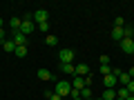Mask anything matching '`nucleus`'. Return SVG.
Listing matches in <instances>:
<instances>
[{"label":"nucleus","instance_id":"nucleus-3","mask_svg":"<svg viewBox=\"0 0 134 100\" xmlns=\"http://www.w3.org/2000/svg\"><path fill=\"white\" fill-rule=\"evenodd\" d=\"M58 58H60V62H74V58H76V53H74V49H60L58 51Z\"/></svg>","mask_w":134,"mask_h":100},{"label":"nucleus","instance_id":"nucleus-28","mask_svg":"<svg viewBox=\"0 0 134 100\" xmlns=\"http://www.w3.org/2000/svg\"><path fill=\"white\" fill-rule=\"evenodd\" d=\"M100 65H110V58H107V56H100Z\"/></svg>","mask_w":134,"mask_h":100},{"label":"nucleus","instance_id":"nucleus-29","mask_svg":"<svg viewBox=\"0 0 134 100\" xmlns=\"http://www.w3.org/2000/svg\"><path fill=\"white\" fill-rule=\"evenodd\" d=\"M127 76H130V78H132V80H134V67H132V69H130V71H127Z\"/></svg>","mask_w":134,"mask_h":100},{"label":"nucleus","instance_id":"nucleus-16","mask_svg":"<svg viewBox=\"0 0 134 100\" xmlns=\"http://www.w3.org/2000/svg\"><path fill=\"white\" fill-rule=\"evenodd\" d=\"M11 31H20V24H23V18H11Z\"/></svg>","mask_w":134,"mask_h":100},{"label":"nucleus","instance_id":"nucleus-20","mask_svg":"<svg viewBox=\"0 0 134 100\" xmlns=\"http://www.w3.org/2000/svg\"><path fill=\"white\" fill-rule=\"evenodd\" d=\"M16 56H18V58H25V56H27V47H16Z\"/></svg>","mask_w":134,"mask_h":100},{"label":"nucleus","instance_id":"nucleus-34","mask_svg":"<svg viewBox=\"0 0 134 100\" xmlns=\"http://www.w3.org/2000/svg\"><path fill=\"white\" fill-rule=\"evenodd\" d=\"M87 100H94V98H87Z\"/></svg>","mask_w":134,"mask_h":100},{"label":"nucleus","instance_id":"nucleus-33","mask_svg":"<svg viewBox=\"0 0 134 100\" xmlns=\"http://www.w3.org/2000/svg\"><path fill=\"white\" fill-rule=\"evenodd\" d=\"M94 100H103V98H94Z\"/></svg>","mask_w":134,"mask_h":100},{"label":"nucleus","instance_id":"nucleus-32","mask_svg":"<svg viewBox=\"0 0 134 100\" xmlns=\"http://www.w3.org/2000/svg\"><path fill=\"white\" fill-rule=\"evenodd\" d=\"M72 100H83V98H72Z\"/></svg>","mask_w":134,"mask_h":100},{"label":"nucleus","instance_id":"nucleus-22","mask_svg":"<svg viewBox=\"0 0 134 100\" xmlns=\"http://www.w3.org/2000/svg\"><path fill=\"white\" fill-rule=\"evenodd\" d=\"M36 27H38L40 31H45V33H47V31H49V20H45V22H40V24H36Z\"/></svg>","mask_w":134,"mask_h":100},{"label":"nucleus","instance_id":"nucleus-19","mask_svg":"<svg viewBox=\"0 0 134 100\" xmlns=\"http://www.w3.org/2000/svg\"><path fill=\"white\" fill-rule=\"evenodd\" d=\"M45 42H47L49 47H56V45H58V38H56V36H52V33H49V36H47V40H45Z\"/></svg>","mask_w":134,"mask_h":100},{"label":"nucleus","instance_id":"nucleus-8","mask_svg":"<svg viewBox=\"0 0 134 100\" xmlns=\"http://www.w3.org/2000/svg\"><path fill=\"white\" fill-rule=\"evenodd\" d=\"M60 69H63V73H67V76H76V65L74 62H60Z\"/></svg>","mask_w":134,"mask_h":100},{"label":"nucleus","instance_id":"nucleus-4","mask_svg":"<svg viewBox=\"0 0 134 100\" xmlns=\"http://www.w3.org/2000/svg\"><path fill=\"white\" fill-rule=\"evenodd\" d=\"M11 40H14V45L16 47H27V36H23L20 31H11Z\"/></svg>","mask_w":134,"mask_h":100},{"label":"nucleus","instance_id":"nucleus-26","mask_svg":"<svg viewBox=\"0 0 134 100\" xmlns=\"http://www.w3.org/2000/svg\"><path fill=\"white\" fill-rule=\"evenodd\" d=\"M127 91L134 96V80H130V82H127Z\"/></svg>","mask_w":134,"mask_h":100},{"label":"nucleus","instance_id":"nucleus-15","mask_svg":"<svg viewBox=\"0 0 134 100\" xmlns=\"http://www.w3.org/2000/svg\"><path fill=\"white\" fill-rule=\"evenodd\" d=\"M103 100H116V89H103Z\"/></svg>","mask_w":134,"mask_h":100},{"label":"nucleus","instance_id":"nucleus-30","mask_svg":"<svg viewBox=\"0 0 134 100\" xmlns=\"http://www.w3.org/2000/svg\"><path fill=\"white\" fill-rule=\"evenodd\" d=\"M2 24H5V22H2V18H0V29H2Z\"/></svg>","mask_w":134,"mask_h":100},{"label":"nucleus","instance_id":"nucleus-35","mask_svg":"<svg viewBox=\"0 0 134 100\" xmlns=\"http://www.w3.org/2000/svg\"><path fill=\"white\" fill-rule=\"evenodd\" d=\"M0 45H2V42H0Z\"/></svg>","mask_w":134,"mask_h":100},{"label":"nucleus","instance_id":"nucleus-7","mask_svg":"<svg viewBox=\"0 0 134 100\" xmlns=\"http://www.w3.org/2000/svg\"><path fill=\"white\" fill-rule=\"evenodd\" d=\"M34 27H36V24H34V20H23V24H20V33L29 38V33L34 31Z\"/></svg>","mask_w":134,"mask_h":100},{"label":"nucleus","instance_id":"nucleus-1","mask_svg":"<svg viewBox=\"0 0 134 100\" xmlns=\"http://www.w3.org/2000/svg\"><path fill=\"white\" fill-rule=\"evenodd\" d=\"M54 91H56L60 98H67V96L72 93V82H69V80H58L56 87H54Z\"/></svg>","mask_w":134,"mask_h":100},{"label":"nucleus","instance_id":"nucleus-24","mask_svg":"<svg viewBox=\"0 0 134 100\" xmlns=\"http://www.w3.org/2000/svg\"><path fill=\"white\" fill-rule=\"evenodd\" d=\"M114 27H125V20L121 18V16H119V18H116V20H114Z\"/></svg>","mask_w":134,"mask_h":100},{"label":"nucleus","instance_id":"nucleus-25","mask_svg":"<svg viewBox=\"0 0 134 100\" xmlns=\"http://www.w3.org/2000/svg\"><path fill=\"white\" fill-rule=\"evenodd\" d=\"M5 40H9V38H7V31H5V29H0V42H5Z\"/></svg>","mask_w":134,"mask_h":100},{"label":"nucleus","instance_id":"nucleus-2","mask_svg":"<svg viewBox=\"0 0 134 100\" xmlns=\"http://www.w3.org/2000/svg\"><path fill=\"white\" fill-rule=\"evenodd\" d=\"M119 47H121V51H123V53L134 56V38H123V40L119 42Z\"/></svg>","mask_w":134,"mask_h":100},{"label":"nucleus","instance_id":"nucleus-27","mask_svg":"<svg viewBox=\"0 0 134 100\" xmlns=\"http://www.w3.org/2000/svg\"><path fill=\"white\" fill-rule=\"evenodd\" d=\"M92 80H94L92 76H85V87H92Z\"/></svg>","mask_w":134,"mask_h":100},{"label":"nucleus","instance_id":"nucleus-9","mask_svg":"<svg viewBox=\"0 0 134 100\" xmlns=\"http://www.w3.org/2000/svg\"><path fill=\"white\" fill-rule=\"evenodd\" d=\"M69 82H72V89H76V91H81L85 87V78H81V76H74Z\"/></svg>","mask_w":134,"mask_h":100},{"label":"nucleus","instance_id":"nucleus-18","mask_svg":"<svg viewBox=\"0 0 134 100\" xmlns=\"http://www.w3.org/2000/svg\"><path fill=\"white\" fill-rule=\"evenodd\" d=\"M123 36H125V38H134V27H132V24H125V27H123Z\"/></svg>","mask_w":134,"mask_h":100},{"label":"nucleus","instance_id":"nucleus-13","mask_svg":"<svg viewBox=\"0 0 134 100\" xmlns=\"http://www.w3.org/2000/svg\"><path fill=\"white\" fill-rule=\"evenodd\" d=\"M38 78L40 80H54V76H52L49 69H38Z\"/></svg>","mask_w":134,"mask_h":100},{"label":"nucleus","instance_id":"nucleus-10","mask_svg":"<svg viewBox=\"0 0 134 100\" xmlns=\"http://www.w3.org/2000/svg\"><path fill=\"white\" fill-rule=\"evenodd\" d=\"M76 76H81V78L90 76V67H87L85 62H81V65H76Z\"/></svg>","mask_w":134,"mask_h":100},{"label":"nucleus","instance_id":"nucleus-17","mask_svg":"<svg viewBox=\"0 0 134 100\" xmlns=\"http://www.w3.org/2000/svg\"><path fill=\"white\" fill-rule=\"evenodd\" d=\"M81 98H83V100L94 98V93H92V87H83V89H81Z\"/></svg>","mask_w":134,"mask_h":100},{"label":"nucleus","instance_id":"nucleus-31","mask_svg":"<svg viewBox=\"0 0 134 100\" xmlns=\"http://www.w3.org/2000/svg\"><path fill=\"white\" fill-rule=\"evenodd\" d=\"M127 100H134V96H130V98H127Z\"/></svg>","mask_w":134,"mask_h":100},{"label":"nucleus","instance_id":"nucleus-11","mask_svg":"<svg viewBox=\"0 0 134 100\" xmlns=\"http://www.w3.org/2000/svg\"><path fill=\"white\" fill-rule=\"evenodd\" d=\"M125 36H123V27H114L112 29V40H116V42H121Z\"/></svg>","mask_w":134,"mask_h":100},{"label":"nucleus","instance_id":"nucleus-14","mask_svg":"<svg viewBox=\"0 0 134 100\" xmlns=\"http://www.w3.org/2000/svg\"><path fill=\"white\" fill-rule=\"evenodd\" d=\"M2 49H5L7 53H14V51H16V45H14V40H11V38H9V40H5V42H2Z\"/></svg>","mask_w":134,"mask_h":100},{"label":"nucleus","instance_id":"nucleus-23","mask_svg":"<svg viewBox=\"0 0 134 100\" xmlns=\"http://www.w3.org/2000/svg\"><path fill=\"white\" fill-rule=\"evenodd\" d=\"M45 96H47V98H49V100H63V98H60V96H58V93H56V91H47V93H45Z\"/></svg>","mask_w":134,"mask_h":100},{"label":"nucleus","instance_id":"nucleus-21","mask_svg":"<svg viewBox=\"0 0 134 100\" xmlns=\"http://www.w3.org/2000/svg\"><path fill=\"white\" fill-rule=\"evenodd\" d=\"M112 73V67L110 65H100V76H110Z\"/></svg>","mask_w":134,"mask_h":100},{"label":"nucleus","instance_id":"nucleus-5","mask_svg":"<svg viewBox=\"0 0 134 100\" xmlns=\"http://www.w3.org/2000/svg\"><path fill=\"white\" fill-rule=\"evenodd\" d=\"M45 20H49V11L47 9H36V11H34V22H36V24L45 22Z\"/></svg>","mask_w":134,"mask_h":100},{"label":"nucleus","instance_id":"nucleus-6","mask_svg":"<svg viewBox=\"0 0 134 100\" xmlns=\"http://www.w3.org/2000/svg\"><path fill=\"white\" fill-rule=\"evenodd\" d=\"M116 85H119V80H116L114 73H110V76H103V87H105V89H116Z\"/></svg>","mask_w":134,"mask_h":100},{"label":"nucleus","instance_id":"nucleus-12","mask_svg":"<svg viewBox=\"0 0 134 100\" xmlns=\"http://www.w3.org/2000/svg\"><path fill=\"white\" fill-rule=\"evenodd\" d=\"M130 91H127V87H119V89H116V98H123V100H127L130 98Z\"/></svg>","mask_w":134,"mask_h":100}]
</instances>
